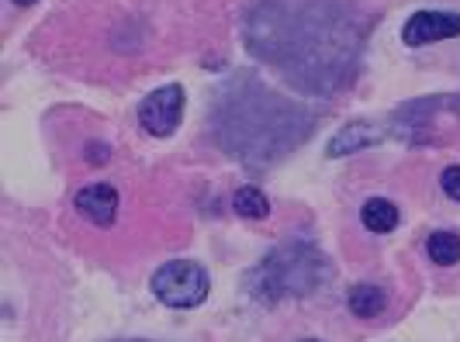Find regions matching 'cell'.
Wrapping results in <instances>:
<instances>
[{
    "instance_id": "4",
    "label": "cell",
    "mask_w": 460,
    "mask_h": 342,
    "mask_svg": "<svg viewBox=\"0 0 460 342\" xmlns=\"http://www.w3.org/2000/svg\"><path fill=\"white\" fill-rule=\"evenodd\" d=\"M181 118H184V87L177 83L153 91L138 104V125L153 138H170L181 128Z\"/></svg>"
},
{
    "instance_id": "11",
    "label": "cell",
    "mask_w": 460,
    "mask_h": 342,
    "mask_svg": "<svg viewBox=\"0 0 460 342\" xmlns=\"http://www.w3.org/2000/svg\"><path fill=\"white\" fill-rule=\"evenodd\" d=\"M426 256L439 263V267H454L460 263V235L454 232H433L429 239H426Z\"/></svg>"
},
{
    "instance_id": "3",
    "label": "cell",
    "mask_w": 460,
    "mask_h": 342,
    "mask_svg": "<svg viewBox=\"0 0 460 342\" xmlns=\"http://www.w3.org/2000/svg\"><path fill=\"white\" fill-rule=\"evenodd\" d=\"M211 291L205 267L190 259H170L153 274V294L160 297L166 308H198Z\"/></svg>"
},
{
    "instance_id": "1",
    "label": "cell",
    "mask_w": 460,
    "mask_h": 342,
    "mask_svg": "<svg viewBox=\"0 0 460 342\" xmlns=\"http://www.w3.org/2000/svg\"><path fill=\"white\" fill-rule=\"evenodd\" d=\"M246 42L295 83L332 93L357 63L364 28L336 0H270L256 11Z\"/></svg>"
},
{
    "instance_id": "5",
    "label": "cell",
    "mask_w": 460,
    "mask_h": 342,
    "mask_svg": "<svg viewBox=\"0 0 460 342\" xmlns=\"http://www.w3.org/2000/svg\"><path fill=\"white\" fill-rule=\"evenodd\" d=\"M460 35V14H447V11H419L405 22V46H433L443 39H457Z\"/></svg>"
},
{
    "instance_id": "9",
    "label": "cell",
    "mask_w": 460,
    "mask_h": 342,
    "mask_svg": "<svg viewBox=\"0 0 460 342\" xmlns=\"http://www.w3.org/2000/svg\"><path fill=\"white\" fill-rule=\"evenodd\" d=\"M360 218H364V228L374 232V235H388L398 228V207L388 201V197H370L364 211H360Z\"/></svg>"
},
{
    "instance_id": "14",
    "label": "cell",
    "mask_w": 460,
    "mask_h": 342,
    "mask_svg": "<svg viewBox=\"0 0 460 342\" xmlns=\"http://www.w3.org/2000/svg\"><path fill=\"white\" fill-rule=\"evenodd\" d=\"M301 342H319V339H301Z\"/></svg>"
},
{
    "instance_id": "13",
    "label": "cell",
    "mask_w": 460,
    "mask_h": 342,
    "mask_svg": "<svg viewBox=\"0 0 460 342\" xmlns=\"http://www.w3.org/2000/svg\"><path fill=\"white\" fill-rule=\"evenodd\" d=\"M14 4H18V7H31V4H35V0H14Z\"/></svg>"
},
{
    "instance_id": "8",
    "label": "cell",
    "mask_w": 460,
    "mask_h": 342,
    "mask_svg": "<svg viewBox=\"0 0 460 342\" xmlns=\"http://www.w3.org/2000/svg\"><path fill=\"white\" fill-rule=\"evenodd\" d=\"M346 301H349V311H353V315H360V319H377V315L385 311V304H388V294H385V287H377V284H353Z\"/></svg>"
},
{
    "instance_id": "15",
    "label": "cell",
    "mask_w": 460,
    "mask_h": 342,
    "mask_svg": "<svg viewBox=\"0 0 460 342\" xmlns=\"http://www.w3.org/2000/svg\"><path fill=\"white\" fill-rule=\"evenodd\" d=\"M128 342H142V339H128Z\"/></svg>"
},
{
    "instance_id": "10",
    "label": "cell",
    "mask_w": 460,
    "mask_h": 342,
    "mask_svg": "<svg viewBox=\"0 0 460 342\" xmlns=\"http://www.w3.org/2000/svg\"><path fill=\"white\" fill-rule=\"evenodd\" d=\"M232 207L239 218H250V222H263L270 215V201L260 187H239L235 197H232Z\"/></svg>"
},
{
    "instance_id": "7",
    "label": "cell",
    "mask_w": 460,
    "mask_h": 342,
    "mask_svg": "<svg viewBox=\"0 0 460 342\" xmlns=\"http://www.w3.org/2000/svg\"><path fill=\"white\" fill-rule=\"evenodd\" d=\"M381 138L377 128H370L364 121H353V125H346L340 136L329 142V149H325V156L332 160V156H349V153H357V149H367Z\"/></svg>"
},
{
    "instance_id": "2",
    "label": "cell",
    "mask_w": 460,
    "mask_h": 342,
    "mask_svg": "<svg viewBox=\"0 0 460 342\" xmlns=\"http://www.w3.org/2000/svg\"><path fill=\"white\" fill-rule=\"evenodd\" d=\"M325 259L312 246H288L274 252L260 270L253 274V287L263 297H288V294H312L325 276Z\"/></svg>"
},
{
    "instance_id": "6",
    "label": "cell",
    "mask_w": 460,
    "mask_h": 342,
    "mask_svg": "<svg viewBox=\"0 0 460 342\" xmlns=\"http://www.w3.org/2000/svg\"><path fill=\"white\" fill-rule=\"evenodd\" d=\"M76 211H80L84 218H91L93 225H101V228L115 225L118 190L111 187V183H91V187H84V190L76 194Z\"/></svg>"
},
{
    "instance_id": "12",
    "label": "cell",
    "mask_w": 460,
    "mask_h": 342,
    "mask_svg": "<svg viewBox=\"0 0 460 342\" xmlns=\"http://www.w3.org/2000/svg\"><path fill=\"white\" fill-rule=\"evenodd\" d=\"M439 187L450 201H460V166H447L443 177H439Z\"/></svg>"
}]
</instances>
